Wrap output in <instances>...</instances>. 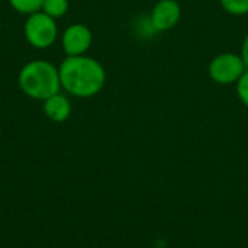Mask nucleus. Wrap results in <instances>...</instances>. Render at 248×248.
I'll return each instance as SVG.
<instances>
[{
    "instance_id": "9b49d317",
    "label": "nucleus",
    "mask_w": 248,
    "mask_h": 248,
    "mask_svg": "<svg viewBox=\"0 0 248 248\" xmlns=\"http://www.w3.org/2000/svg\"><path fill=\"white\" fill-rule=\"evenodd\" d=\"M237 92H238L241 102L248 108V70L244 71V74L237 81Z\"/></svg>"
},
{
    "instance_id": "6e6552de",
    "label": "nucleus",
    "mask_w": 248,
    "mask_h": 248,
    "mask_svg": "<svg viewBox=\"0 0 248 248\" xmlns=\"http://www.w3.org/2000/svg\"><path fill=\"white\" fill-rule=\"evenodd\" d=\"M68 9H70L68 0H44L41 10L54 19H60L68 12Z\"/></svg>"
},
{
    "instance_id": "f257e3e1",
    "label": "nucleus",
    "mask_w": 248,
    "mask_h": 248,
    "mask_svg": "<svg viewBox=\"0 0 248 248\" xmlns=\"http://www.w3.org/2000/svg\"><path fill=\"white\" fill-rule=\"evenodd\" d=\"M61 89L70 96L87 99L96 96L106 83V71L103 65L89 57H67L58 67Z\"/></svg>"
},
{
    "instance_id": "20e7f679",
    "label": "nucleus",
    "mask_w": 248,
    "mask_h": 248,
    "mask_svg": "<svg viewBox=\"0 0 248 248\" xmlns=\"http://www.w3.org/2000/svg\"><path fill=\"white\" fill-rule=\"evenodd\" d=\"M246 71V64L241 57L227 52L215 57L209 64V76L219 84H231L238 81Z\"/></svg>"
},
{
    "instance_id": "f03ea898",
    "label": "nucleus",
    "mask_w": 248,
    "mask_h": 248,
    "mask_svg": "<svg viewBox=\"0 0 248 248\" xmlns=\"http://www.w3.org/2000/svg\"><path fill=\"white\" fill-rule=\"evenodd\" d=\"M17 84L25 96L44 102L61 90L58 67L46 60H32L20 68Z\"/></svg>"
},
{
    "instance_id": "7ed1b4c3",
    "label": "nucleus",
    "mask_w": 248,
    "mask_h": 248,
    "mask_svg": "<svg viewBox=\"0 0 248 248\" xmlns=\"http://www.w3.org/2000/svg\"><path fill=\"white\" fill-rule=\"evenodd\" d=\"M23 33L31 46L46 49L55 44L58 36V26L54 17L39 10L28 15L23 25Z\"/></svg>"
},
{
    "instance_id": "0eeeda50",
    "label": "nucleus",
    "mask_w": 248,
    "mask_h": 248,
    "mask_svg": "<svg viewBox=\"0 0 248 248\" xmlns=\"http://www.w3.org/2000/svg\"><path fill=\"white\" fill-rule=\"evenodd\" d=\"M44 113L55 124L65 122L71 115V102L64 93H55L44 100Z\"/></svg>"
},
{
    "instance_id": "f8f14e48",
    "label": "nucleus",
    "mask_w": 248,
    "mask_h": 248,
    "mask_svg": "<svg viewBox=\"0 0 248 248\" xmlns=\"http://www.w3.org/2000/svg\"><path fill=\"white\" fill-rule=\"evenodd\" d=\"M241 58H243L246 67H248V35L247 38L244 39V44H243V55H241Z\"/></svg>"
},
{
    "instance_id": "39448f33",
    "label": "nucleus",
    "mask_w": 248,
    "mask_h": 248,
    "mask_svg": "<svg viewBox=\"0 0 248 248\" xmlns=\"http://www.w3.org/2000/svg\"><path fill=\"white\" fill-rule=\"evenodd\" d=\"M93 35L84 23H71L61 35V46L67 57L84 55L92 46Z\"/></svg>"
},
{
    "instance_id": "1a4fd4ad",
    "label": "nucleus",
    "mask_w": 248,
    "mask_h": 248,
    "mask_svg": "<svg viewBox=\"0 0 248 248\" xmlns=\"http://www.w3.org/2000/svg\"><path fill=\"white\" fill-rule=\"evenodd\" d=\"M12 9H15L17 13L22 15H32L35 12H39L42 9L44 0H7Z\"/></svg>"
},
{
    "instance_id": "9d476101",
    "label": "nucleus",
    "mask_w": 248,
    "mask_h": 248,
    "mask_svg": "<svg viewBox=\"0 0 248 248\" xmlns=\"http://www.w3.org/2000/svg\"><path fill=\"white\" fill-rule=\"evenodd\" d=\"M221 4L231 15L248 13V0H221Z\"/></svg>"
},
{
    "instance_id": "423d86ee",
    "label": "nucleus",
    "mask_w": 248,
    "mask_h": 248,
    "mask_svg": "<svg viewBox=\"0 0 248 248\" xmlns=\"http://www.w3.org/2000/svg\"><path fill=\"white\" fill-rule=\"evenodd\" d=\"M182 16V9L176 0H160L151 13V25L155 31H169L174 28Z\"/></svg>"
},
{
    "instance_id": "ddd939ff",
    "label": "nucleus",
    "mask_w": 248,
    "mask_h": 248,
    "mask_svg": "<svg viewBox=\"0 0 248 248\" xmlns=\"http://www.w3.org/2000/svg\"><path fill=\"white\" fill-rule=\"evenodd\" d=\"M163 248H164V247H163Z\"/></svg>"
}]
</instances>
